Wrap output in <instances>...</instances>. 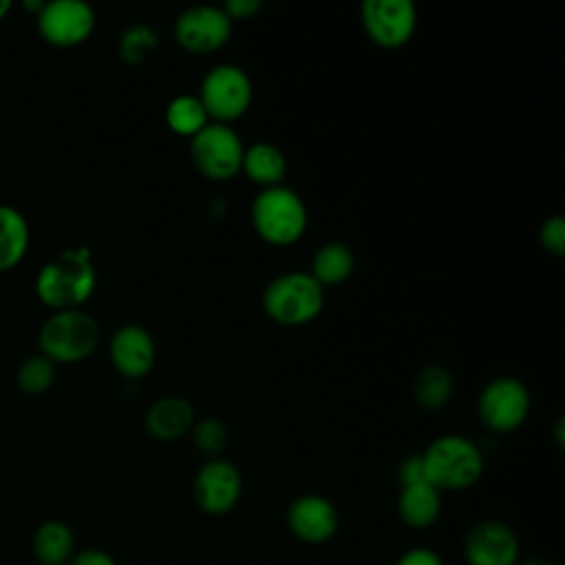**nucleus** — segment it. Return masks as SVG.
<instances>
[{"instance_id":"nucleus-22","label":"nucleus","mask_w":565,"mask_h":565,"mask_svg":"<svg viewBox=\"0 0 565 565\" xmlns=\"http://www.w3.org/2000/svg\"><path fill=\"white\" fill-rule=\"evenodd\" d=\"M413 393L424 411H439L452 395V377L444 366L430 364L417 373Z\"/></svg>"},{"instance_id":"nucleus-25","label":"nucleus","mask_w":565,"mask_h":565,"mask_svg":"<svg viewBox=\"0 0 565 565\" xmlns=\"http://www.w3.org/2000/svg\"><path fill=\"white\" fill-rule=\"evenodd\" d=\"M157 49V35L146 24H135L126 29L119 38V55L128 64H141Z\"/></svg>"},{"instance_id":"nucleus-9","label":"nucleus","mask_w":565,"mask_h":565,"mask_svg":"<svg viewBox=\"0 0 565 565\" xmlns=\"http://www.w3.org/2000/svg\"><path fill=\"white\" fill-rule=\"evenodd\" d=\"M481 422L497 430L510 433L523 424L530 413V393L516 377H494L490 380L477 402Z\"/></svg>"},{"instance_id":"nucleus-3","label":"nucleus","mask_w":565,"mask_h":565,"mask_svg":"<svg viewBox=\"0 0 565 565\" xmlns=\"http://www.w3.org/2000/svg\"><path fill=\"white\" fill-rule=\"evenodd\" d=\"M99 342V327L84 309L53 311L38 331L40 353L51 362L73 364L86 360Z\"/></svg>"},{"instance_id":"nucleus-19","label":"nucleus","mask_w":565,"mask_h":565,"mask_svg":"<svg viewBox=\"0 0 565 565\" xmlns=\"http://www.w3.org/2000/svg\"><path fill=\"white\" fill-rule=\"evenodd\" d=\"M29 221L13 205L0 203V274L18 267L29 252Z\"/></svg>"},{"instance_id":"nucleus-33","label":"nucleus","mask_w":565,"mask_h":565,"mask_svg":"<svg viewBox=\"0 0 565 565\" xmlns=\"http://www.w3.org/2000/svg\"><path fill=\"white\" fill-rule=\"evenodd\" d=\"M516 565H552L547 558L541 556H530V558H519Z\"/></svg>"},{"instance_id":"nucleus-34","label":"nucleus","mask_w":565,"mask_h":565,"mask_svg":"<svg viewBox=\"0 0 565 565\" xmlns=\"http://www.w3.org/2000/svg\"><path fill=\"white\" fill-rule=\"evenodd\" d=\"M9 11H11V0H0V22L7 18Z\"/></svg>"},{"instance_id":"nucleus-4","label":"nucleus","mask_w":565,"mask_h":565,"mask_svg":"<svg viewBox=\"0 0 565 565\" xmlns=\"http://www.w3.org/2000/svg\"><path fill=\"white\" fill-rule=\"evenodd\" d=\"M252 225L271 245H289L305 234L307 207L287 185L263 188L252 203Z\"/></svg>"},{"instance_id":"nucleus-27","label":"nucleus","mask_w":565,"mask_h":565,"mask_svg":"<svg viewBox=\"0 0 565 565\" xmlns=\"http://www.w3.org/2000/svg\"><path fill=\"white\" fill-rule=\"evenodd\" d=\"M539 238L547 252L563 256L565 254V218L556 214V216H550L547 221H543V225L539 230Z\"/></svg>"},{"instance_id":"nucleus-21","label":"nucleus","mask_w":565,"mask_h":565,"mask_svg":"<svg viewBox=\"0 0 565 565\" xmlns=\"http://www.w3.org/2000/svg\"><path fill=\"white\" fill-rule=\"evenodd\" d=\"M353 254L344 243H324L311 258V276L322 287L344 282L353 271Z\"/></svg>"},{"instance_id":"nucleus-6","label":"nucleus","mask_w":565,"mask_h":565,"mask_svg":"<svg viewBox=\"0 0 565 565\" xmlns=\"http://www.w3.org/2000/svg\"><path fill=\"white\" fill-rule=\"evenodd\" d=\"M243 152L245 146L236 130L221 121H207L194 137H190L192 163L212 181H225L241 172Z\"/></svg>"},{"instance_id":"nucleus-24","label":"nucleus","mask_w":565,"mask_h":565,"mask_svg":"<svg viewBox=\"0 0 565 565\" xmlns=\"http://www.w3.org/2000/svg\"><path fill=\"white\" fill-rule=\"evenodd\" d=\"M18 388L26 395H42L51 388L55 382V362H51L46 355L35 353L20 362L15 371Z\"/></svg>"},{"instance_id":"nucleus-1","label":"nucleus","mask_w":565,"mask_h":565,"mask_svg":"<svg viewBox=\"0 0 565 565\" xmlns=\"http://www.w3.org/2000/svg\"><path fill=\"white\" fill-rule=\"evenodd\" d=\"M95 267L88 247H71L44 263L35 276V296L53 311L82 309L95 291Z\"/></svg>"},{"instance_id":"nucleus-2","label":"nucleus","mask_w":565,"mask_h":565,"mask_svg":"<svg viewBox=\"0 0 565 565\" xmlns=\"http://www.w3.org/2000/svg\"><path fill=\"white\" fill-rule=\"evenodd\" d=\"M426 481L439 492L472 488L483 475V455L475 441L461 435H441L424 452Z\"/></svg>"},{"instance_id":"nucleus-8","label":"nucleus","mask_w":565,"mask_h":565,"mask_svg":"<svg viewBox=\"0 0 565 565\" xmlns=\"http://www.w3.org/2000/svg\"><path fill=\"white\" fill-rule=\"evenodd\" d=\"M38 33L53 46H75L95 29V11L84 0H51L35 15Z\"/></svg>"},{"instance_id":"nucleus-15","label":"nucleus","mask_w":565,"mask_h":565,"mask_svg":"<svg viewBox=\"0 0 565 565\" xmlns=\"http://www.w3.org/2000/svg\"><path fill=\"white\" fill-rule=\"evenodd\" d=\"M110 362L124 377H143L154 364V340L139 324H124L110 338Z\"/></svg>"},{"instance_id":"nucleus-10","label":"nucleus","mask_w":565,"mask_h":565,"mask_svg":"<svg viewBox=\"0 0 565 565\" xmlns=\"http://www.w3.org/2000/svg\"><path fill=\"white\" fill-rule=\"evenodd\" d=\"M466 565H516L521 541L516 532L499 519H481L463 536Z\"/></svg>"},{"instance_id":"nucleus-17","label":"nucleus","mask_w":565,"mask_h":565,"mask_svg":"<svg viewBox=\"0 0 565 565\" xmlns=\"http://www.w3.org/2000/svg\"><path fill=\"white\" fill-rule=\"evenodd\" d=\"M194 426V408L188 399L170 395L150 404L146 413V428L159 441L183 437Z\"/></svg>"},{"instance_id":"nucleus-7","label":"nucleus","mask_w":565,"mask_h":565,"mask_svg":"<svg viewBox=\"0 0 565 565\" xmlns=\"http://www.w3.org/2000/svg\"><path fill=\"white\" fill-rule=\"evenodd\" d=\"M252 79L236 64H216L212 66L203 79L199 99L207 113L216 121H230L241 117L252 104Z\"/></svg>"},{"instance_id":"nucleus-31","label":"nucleus","mask_w":565,"mask_h":565,"mask_svg":"<svg viewBox=\"0 0 565 565\" xmlns=\"http://www.w3.org/2000/svg\"><path fill=\"white\" fill-rule=\"evenodd\" d=\"M258 9H260V2H258V0H227V2L223 4V11L227 13L230 20L249 18V15H254Z\"/></svg>"},{"instance_id":"nucleus-13","label":"nucleus","mask_w":565,"mask_h":565,"mask_svg":"<svg viewBox=\"0 0 565 565\" xmlns=\"http://www.w3.org/2000/svg\"><path fill=\"white\" fill-rule=\"evenodd\" d=\"M232 35V20L223 7L194 4L179 13L174 22V38L192 53H210L223 46Z\"/></svg>"},{"instance_id":"nucleus-23","label":"nucleus","mask_w":565,"mask_h":565,"mask_svg":"<svg viewBox=\"0 0 565 565\" xmlns=\"http://www.w3.org/2000/svg\"><path fill=\"white\" fill-rule=\"evenodd\" d=\"M207 119L210 117L196 95H177L166 106V124L177 135L194 137L207 124Z\"/></svg>"},{"instance_id":"nucleus-30","label":"nucleus","mask_w":565,"mask_h":565,"mask_svg":"<svg viewBox=\"0 0 565 565\" xmlns=\"http://www.w3.org/2000/svg\"><path fill=\"white\" fill-rule=\"evenodd\" d=\"M68 565H117L115 556L102 547H84L75 550Z\"/></svg>"},{"instance_id":"nucleus-20","label":"nucleus","mask_w":565,"mask_h":565,"mask_svg":"<svg viewBox=\"0 0 565 565\" xmlns=\"http://www.w3.org/2000/svg\"><path fill=\"white\" fill-rule=\"evenodd\" d=\"M241 170L263 188H271V185H280L287 170V161H285V154L274 143L258 141L245 148Z\"/></svg>"},{"instance_id":"nucleus-29","label":"nucleus","mask_w":565,"mask_h":565,"mask_svg":"<svg viewBox=\"0 0 565 565\" xmlns=\"http://www.w3.org/2000/svg\"><path fill=\"white\" fill-rule=\"evenodd\" d=\"M397 481H399V488H402V486H411V483L426 481V472H424L422 455H411V457H406V459L399 463Z\"/></svg>"},{"instance_id":"nucleus-28","label":"nucleus","mask_w":565,"mask_h":565,"mask_svg":"<svg viewBox=\"0 0 565 565\" xmlns=\"http://www.w3.org/2000/svg\"><path fill=\"white\" fill-rule=\"evenodd\" d=\"M395 565H444V558L439 552H435L433 547H426V545H415V547H408L404 550Z\"/></svg>"},{"instance_id":"nucleus-12","label":"nucleus","mask_w":565,"mask_h":565,"mask_svg":"<svg viewBox=\"0 0 565 565\" xmlns=\"http://www.w3.org/2000/svg\"><path fill=\"white\" fill-rule=\"evenodd\" d=\"M362 24L375 44L395 49L411 40L417 24V11L411 0H364Z\"/></svg>"},{"instance_id":"nucleus-18","label":"nucleus","mask_w":565,"mask_h":565,"mask_svg":"<svg viewBox=\"0 0 565 565\" xmlns=\"http://www.w3.org/2000/svg\"><path fill=\"white\" fill-rule=\"evenodd\" d=\"M31 550L38 565H68L75 554V534L60 519L42 521L33 532Z\"/></svg>"},{"instance_id":"nucleus-14","label":"nucleus","mask_w":565,"mask_h":565,"mask_svg":"<svg viewBox=\"0 0 565 565\" xmlns=\"http://www.w3.org/2000/svg\"><path fill=\"white\" fill-rule=\"evenodd\" d=\"M287 527L300 543L322 545L335 536L340 527V514L327 497L300 494L289 503Z\"/></svg>"},{"instance_id":"nucleus-11","label":"nucleus","mask_w":565,"mask_h":565,"mask_svg":"<svg viewBox=\"0 0 565 565\" xmlns=\"http://www.w3.org/2000/svg\"><path fill=\"white\" fill-rule=\"evenodd\" d=\"M243 492V479L234 463L225 459L205 461L192 481L196 505L212 516L227 514L236 508Z\"/></svg>"},{"instance_id":"nucleus-5","label":"nucleus","mask_w":565,"mask_h":565,"mask_svg":"<svg viewBox=\"0 0 565 565\" xmlns=\"http://www.w3.org/2000/svg\"><path fill=\"white\" fill-rule=\"evenodd\" d=\"M324 305V287L309 271L276 276L263 291L265 313L287 327L311 322Z\"/></svg>"},{"instance_id":"nucleus-32","label":"nucleus","mask_w":565,"mask_h":565,"mask_svg":"<svg viewBox=\"0 0 565 565\" xmlns=\"http://www.w3.org/2000/svg\"><path fill=\"white\" fill-rule=\"evenodd\" d=\"M563 426H565V419L558 417L556 419V428H554V437H556V444L563 448V441H565V435H563Z\"/></svg>"},{"instance_id":"nucleus-16","label":"nucleus","mask_w":565,"mask_h":565,"mask_svg":"<svg viewBox=\"0 0 565 565\" xmlns=\"http://www.w3.org/2000/svg\"><path fill=\"white\" fill-rule=\"evenodd\" d=\"M399 521L411 530H428L441 514V492L428 481L399 488L397 497Z\"/></svg>"},{"instance_id":"nucleus-26","label":"nucleus","mask_w":565,"mask_h":565,"mask_svg":"<svg viewBox=\"0 0 565 565\" xmlns=\"http://www.w3.org/2000/svg\"><path fill=\"white\" fill-rule=\"evenodd\" d=\"M194 446L205 455H218L227 444V428L216 417H205L192 426Z\"/></svg>"}]
</instances>
